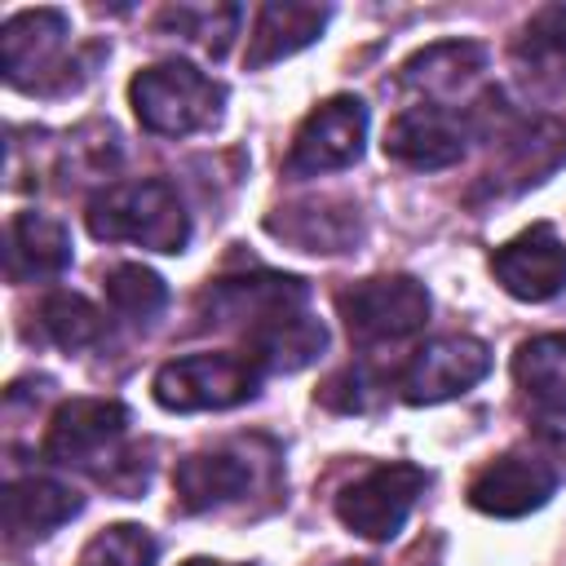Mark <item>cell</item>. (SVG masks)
Wrapping results in <instances>:
<instances>
[{"instance_id":"6da1fadb","label":"cell","mask_w":566,"mask_h":566,"mask_svg":"<svg viewBox=\"0 0 566 566\" xmlns=\"http://www.w3.org/2000/svg\"><path fill=\"white\" fill-rule=\"evenodd\" d=\"M133 411L119 398H66L44 424V460L57 469L93 473L119 495H137L150 478V464L128 447Z\"/></svg>"},{"instance_id":"7a4b0ae2","label":"cell","mask_w":566,"mask_h":566,"mask_svg":"<svg viewBox=\"0 0 566 566\" xmlns=\"http://www.w3.org/2000/svg\"><path fill=\"white\" fill-rule=\"evenodd\" d=\"M84 226L97 243H137L168 256L186 252L190 243V212L168 177H133L93 190Z\"/></svg>"},{"instance_id":"3957f363","label":"cell","mask_w":566,"mask_h":566,"mask_svg":"<svg viewBox=\"0 0 566 566\" xmlns=\"http://www.w3.org/2000/svg\"><path fill=\"white\" fill-rule=\"evenodd\" d=\"M128 106L146 133L177 142V137H195L221 124L226 84L186 57H164V62L142 66L128 80Z\"/></svg>"},{"instance_id":"277c9868","label":"cell","mask_w":566,"mask_h":566,"mask_svg":"<svg viewBox=\"0 0 566 566\" xmlns=\"http://www.w3.org/2000/svg\"><path fill=\"white\" fill-rule=\"evenodd\" d=\"M261 385H265V371L243 349H199V354L168 358L155 371L150 394L164 411L195 416V411L243 407L261 394Z\"/></svg>"},{"instance_id":"5b68a950","label":"cell","mask_w":566,"mask_h":566,"mask_svg":"<svg viewBox=\"0 0 566 566\" xmlns=\"http://www.w3.org/2000/svg\"><path fill=\"white\" fill-rule=\"evenodd\" d=\"M336 314L354 345L376 349L424 332L433 296L416 274H371L336 292Z\"/></svg>"},{"instance_id":"8992f818","label":"cell","mask_w":566,"mask_h":566,"mask_svg":"<svg viewBox=\"0 0 566 566\" xmlns=\"http://www.w3.org/2000/svg\"><path fill=\"white\" fill-rule=\"evenodd\" d=\"M482 133H486V111H482V93H478L469 111H460V106H424V102L402 106L389 119L380 146L402 168L438 172V168L460 164Z\"/></svg>"},{"instance_id":"52a82bcc","label":"cell","mask_w":566,"mask_h":566,"mask_svg":"<svg viewBox=\"0 0 566 566\" xmlns=\"http://www.w3.org/2000/svg\"><path fill=\"white\" fill-rule=\"evenodd\" d=\"M424 486H429V473L420 464L385 460V464L363 469L354 482H345L336 491L332 509H336V522L349 535H358L367 544H389L407 526V517L420 504Z\"/></svg>"},{"instance_id":"ba28073f","label":"cell","mask_w":566,"mask_h":566,"mask_svg":"<svg viewBox=\"0 0 566 566\" xmlns=\"http://www.w3.org/2000/svg\"><path fill=\"white\" fill-rule=\"evenodd\" d=\"M367 102L354 93H332L323 97L292 133V146L283 155V177L305 181V177H327V172H345L363 159L367 150Z\"/></svg>"},{"instance_id":"9c48e42d","label":"cell","mask_w":566,"mask_h":566,"mask_svg":"<svg viewBox=\"0 0 566 566\" xmlns=\"http://www.w3.org/2000/svg\"><path fill=\"white\" fill-rule=\"evenodd\" d=\"M71 18L62 9H18L0 27V71L22 93H66L80 88L66 62Z\"/></svg>"},{"instance_id":"30bf717a","label":"cell","mask_w":566,"mask_h":566,"mask_svg":"<svg viewBox=\"0 0 566 566\" xmlns=\"http://www.w3.org/2000/svg\"><path fill=\"white\" fill-rule=\"evenodd\" d=\"M301 305H310V283L301 274H279V270L221 274V279H208L203 292L195 296V314L203 327H234L243 336L265 318Z\"/></svg>"},{"instance_id":"8fae6325","label":"cell","mask_w":566,"mask_h":566,"mask_svg":"<svg viewBox=\"0 0 566 566\" xmlns=\"http://www.w3.org/2000/svg\"><path fill=\"white\" fill-rule=\"evenodd\" d=\"M491 371V349L486 340L469 336V332H447L424 340L398 371V398L411 407H438L451 402L460 394H469L473 385H482Z\"/></svg>"},{"instance_id":"7c38bea8","label":"cell","mask_w":566,"mask_h":566,"mask_svg":"<svg viewBox=\"0 0 566 566\" xmlns=\"http://www.w3.org/2000/svg\"><path fill=\"white\" fill-rule=\"evenodd\" d=\"M261 486V460L252 442H221L177 460L172 469V500L181 513H212L226 504L248 500Z\"/></svg>"},{"instance_id":"4fadbf2b","label":"cell","mask_w":566,"mask_h":566,"mask_svg":"<svg viewBox=\"0 0 566 566\" xmlns=\"http://www.w3.org/2000/svg\"><path fill=\"white\" fill-rule=\"evenodd\" d=\"M265 230L296 252L340 256V252H354L363 243L367 221L349 195H301V199L279 203L265 217Z\"/></svg>"},{"instance_id":"5bb4252c","label":"cell","mask_w":566,"mask_h":566,"mask_svg":"<svg viewBox=\"0 0 566 566\" xmlns=\"http://www.w3.org/2000/svg\"><path fill=\"white\" fill-rule=\"evenodd\" d=\"M464 495L486 517H531L557 495V469L535 451H504L469 478Z\"/></svg>"},{"instance_id":"9a60e30c","label":"cell","mask_w":566,"mask_h":566,"mask_svg":"<svg viewBox=\"0 0 566 566\" xmlns=\"http://www.w3.org/2000/svg\"><path fill=\"white\" fill-rule=\"evenodd\" d=\"M491 274L513 301L544 305L566 292V239L548 221H535L491 252Z\"/></svg>"},{"instance_id":"2e32d148","label":"cell","mask_w":566,"mask_h":566,"mask_svg":"<svg viewBox=\"0 0 566 566\" xmlns=\"http://www.w3.org/2000/svg\"><path fill=\"white\" fill-rule=\"evenodd\" d=\"M482 71H486V44H478V40H442V44H429V49L411 53L398 66V84L424 106H460V111H469L473 106L469 93L482 84Z\"/></svg>"},{"instance_id":"e0dca14e","label":"cell","mask_w":566,"mask_h":566,"mask_svg":"<svg viewBox=\"0 0 566 566\" xmlns=\"http://www.w3.org/2000/svg\"><path fill=\"white\" fill-rule=\"evenodd\" d=\"M84 513V495L49 473H27L13 478L0 495V526L9 544H35L49 539L57 526H66L71 517Z\"/></svg>"},{"instance_id":"ac0fdd59","label":"cell","mask_w":566,"mask_h":566,"mask_svg":"<svg viewBox=\"0 0 566 566\" xmlns=\"http://www.w3.org/2000/svg\"><path fill=\"white\" fill-rule=\"evenodd\" d=\"M75 261L71 230L35 208H22L4 226V274L9 283H49Z\"/></svg>"},{"instance_id":"d6986e66","label":"cell","mask_w":566,"mask_h":566,"mask_svg":"<svg viewBox=\"0 0 566 566\" xmlns=\"http://www.w3.org/2000/svg\"><path fill=\"white\" fill-rule=\"evenodd\" d=\"M332 22L327 4H301V0H265L252 13L248 27V49H243V66L248 71H265L301 49H310L314 40H323Z\"/></svg>"},{"instance_id":"ffe728a7","label":"cell","mask_w":566,"mask_h":566,"mask_svg":"<svg viewBox=\"0 0 566 566\" xmlns=\"http://www.w3.org/2000/svg\"><path fill=\"white\" fill-rule=\"evenodd\" d=\"M327 349V327L323 318L301 305V310H283L274 318H265L261 327H252L243 336V354L265 371V376H292L305 371L310 363H318V354Z\"/></svg>"},{"instance_id":"44dd1931","label":"cell","mask_w":566,"mask_h":566,"mask_svg":"<svg viewBox=\"0 0 566 566\" xmlns=\"http://www.w3.org/2000/svg\"><path fill=\"white\" fill-rule=\"evenodd\" d=\"M513 66L531 93L566 88V4H544L522 22L513 40Z\"/></svg>"},{"instance_id":"7402d4cb","label":"cell","mask_w":566,"mask_h":566,"mask_svg":"<svg viewBox=\"0 0 566 566\" xmlns=\"http://www.w3.org/2000/svg\"><path fill=\"white\" fill-rule=\"evenodd\" d=\"M495 137L504 142V168L486 172L491 186H500L504 177H513L509 190L535 186L566 159V124H557V119H522L513 128H500Z\"/></svg>"},{"instance_id":"603a6c76","label":"cell","mask_w":566,"mask_h":566,"mask_svg":"<svg viewBox=\"0 0 566 566\" xmlns=\"http://www.w3.org/2000/svg\"><path fill=\"white\" fill-rule=\"evenodd\" d=\"M31 318H35L40 340H49L66 354H80V349H93L106 340V310H97L88 296L66 292V287L44 292L40 305L31 310Z\"/></svg>"},{"instance_id":"cb8c5ba5","label":"cell","mask_w":566,"mask_h":566,"mask_svg":"<svg viewBox=\"0 0 566 566\" xmlns=\"http://www.w3.org/2000/svg\"><path fill=\"white\" fill-rule=\"evenodd\" d=\"M239 22H243L239 4H164L155 18V31L168 40H181V44H190L217 62L230 53Z\"/></svg>"},{"instance_id":"d4e9b609","label":"cell","mask_w":566,"mask_h":566,"mask_svg":"<svg viewBox=\"0 0 566 566\" xmlns=\"http://www.w3.org/2000/svg\"><path fill=\"white\" fill-rule=\"evenodd\" d=\"M513 385L531 407L566 398V332H539L513 349Z\"/></svg>"},{"instance_id":"484cf974","label":"cell","mask_w":566,"mask_h":566,"mask_svg":"<svg viewBox=\"0 0 566 566\" xmlns=\"http://www.w3.org/2000/svg\"><path fill=\"white\" fill-rule=\"evenodd\" d=\"M102 292H106V305L115 318L133 323V327H150L164 305H168V283L142 265V261H119L102 274Z\"/></svg>"},{"instance_id":"4316f807","label":"cell","mask_w":566,"mask_h":566,"mask_svg":"<svg viewBox=\"0 0 566 566\" xmlns=\"http://www.w3.org/2000/svg\"><path fill=\"white\" fill-rule=\"evenodd\" d=\"M119 164V146H115V128L111 124H84L75 133L62 137L57 155H53V172L75 186L88 177H106Z\"/></svg>"},{"instance_id":"83f0119b","label":"cell","mask_w":566,"mask_h":566,"mask_svg":"<svg viewBox=\"0 0 566 566\" xmlns=\"http://www.w3.org/2000/svg\"><path fill=\"white\" fill-rule=\"evenodd\" d=\"M159 544L142 522H111L102 526L75 557V566H155Z\"/></svg>"},{"instance_id":"f1b7e54d","label":"cell","mask_w":566,"mask_h":566,"mask_svg":"<svg viewBox=\"0 0 566 566\" xmlns=\"http://www.w3.org/2000/svg\"><path fill=\"white\" fill-rule=\"evenodd\" d=\"M385 394H389V380L376 367L349 363L336 376H327V385L318 389V402L332 411H345V416H363V411H376L385 402Z\"/></svg>"},{"instance_id":"f546056e","label":"cell","mask_w":566,"mask_h":566,"mask_svg":"<svg viewBox=\"0 0 566 566\" xmlns=\"http://www.w3.org/2000/svg\"><path fill=\"white\" fill-rule=\"evenodd\" d=\"M531 424H535V438H539L557 460H566V398H562V402L531 407Z\"/></svg>"},{"instance_id":"4dcf8cb0","label":"cell","mask_w":566,"mask_h":566,"mask_svg":"<svg viewBox=\"0 0 566 566\" xmlns=\"http://www.w3.org/2000/svg\"><path fill=\"white\" fill-rule=\"evenodd\" d=\"M177 566H256V562H221V557H186Z\"/></svg>"},{"instance_id":"1f68e13d","label":"cell","mask_w":566,"mask_h":566,"mask_svg":"<svg viewBox=\"0 0 566 566\" xmlns=\"http://www.w3.org/2000/svg\"><path fill=\"white\" fill-rule=\"evenodd\" d=\"M336 566H380V562H336Z\"/></svg>"}]
</instances>
